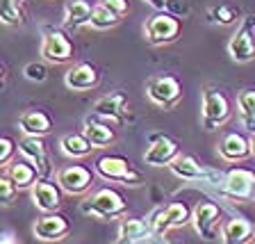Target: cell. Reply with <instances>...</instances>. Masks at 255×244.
I'll use <instances>...</instances> for the list:
<instances>
[{
    "label": "cell",
    "mask_w": 255,
    "mask_h": 244,
    "mask_svg": "<svg viewBox=\"0 0 255 244\" xmlns=\"http://www.w3.org/2000/svg\"><path fill=\"white\" fill-rule=\"evenodd\" d=\"M80 210L85 215H91L94 219H117L128 213V203L117 190L101 187L80 203Z\"/></svg>",
    "instance_id": "6da1fadb"
},
{
    "label": "cell",
    "mask_w": 255,
    "mask_h": 244,
    "mask_svg": "<svg viewBox=\"0 0 255 244\" xmlns=\"http://www.w3.org/2000/svg\"><path fill=\"white\" fill-rule=\"evenodd\" d=\"M96 174L101 176L103 181L110 183H121V185H141L143 174L137 171L126 158L119 155H103L96 160Z\"/></svg>",
    "instance_id": "7a4b0ae2"
},
{
    "label": "cell",
    "mask_w": 255,
    "mask_h": 244,
    "mask_svg": "<svg viewBox=\"0 0 255 244\" xmlns=\"http://www.w3.org/2000/svg\"><path fill=\"white\" fill-rule=\"evenodd\" d=\"M230 101L217 87H205L203 91V126L205 130H217L230 119Z\"/></svg>",
    "instance_id": "3957f363"
},
{
    "label": "cell",
    "mask_w": 255,
    "mask_h": 244,
    "mask_svg": "<svg viewBox=\"0 0 255 244\" xmlns=\"http://www.w3.org/2000/svg\"><path fill=\"white\" fill-rule=\"evenodd\" d=\"M39 53L46 62L50 64H66L73 59L75 55V46L69 39V34L57 27H48L41 37V46H39Z\"/></svg>",
    "instance_id": "277c9868"
},
{
    "label": "cell",
    "mask_w": 255,
    "mask_h": 244,
    "mask_svg": "<svg viewBox=\"0 0 255 244\" xmlns=\"http://www.w3.org/2000/svg\"><path fill=\"white\" fill-rule=\"evenodd\" d=\"M180 30L182 23L178 16L169 14V11H159L143 25V37L153 46H164V43H171L180 37Z\"/></svg>",
    "instance_id": "5b68a950"
},
{
    "label": "cell",
    "mask_w": 255,
    "mask_h": 244,
    "mask_svg": "<svg viewBox=\"0 0 255 244\" xmlns=\"http://www.w3.org/2000/svg\"><path fill=\"white\" fill-rule=\"evenodd\" d=\"M146 96L157 107L171 110V107H175L180 103L182 87L178 82V78H173V75H155V78H150L146 82Z\"/></svg>",
    "instance_id": "8992f818"
},
{
    "label": "cell",
    "mask_w": 255,
    "mask_h": 244,
    "mask_svg": "<svg viewBox=\"0 0 255 244\" xmlns=\"http://www.w3.org/2000/svg\"><path fill=\"white\" fill-rule=\"evenodd\" d=\"M191 222V210L187 203H169V206L159 208L157 213L150 217V229H153V235H157V238H162V235H166L171 229H180V226H185V224Z\"/></svg>",
    "instance_id": "52a82bcc"
},
{
    "label": "cell",
    "mask_w": 255,
    "mask_h": 244,
    "mask_svg": "<svg viewBox=\"0 0 255 244\" xmlns=\"http://www.w3.org/2000/svg\"><path fill=\"white\" fill-rule=\"evenodd\" d=\"M57 185L62 187L66 194H73V197H82L91 190L94 185V171L85 165H66L57 171L55 176Z\"/></svg>",
    "instance_id": "ba28073f"
},
{
    "label": "cell",
    "mask_w": 255,
    "mask_h": 244,
    "mask_svg": "<svg viewBox=\"0 0 255 244\" xmlns=\"http://www.w3.org/2000/svg\"><path fill=\"white\" fill-rule=\"evenodd\" d=\"M255 16H246L228 43V53L237 64L255 59Z\"/></svg>",
    "instance_id": "9c48e42d"
},
{
    "label": "cell",
    "mask_w": 255,
    "mask_h": 244,
    "mask_svg": "<svg viewBox=\"0 0 255 244\" xmlns=\"http://www.w3.org/2000/svg\"><path fill=\"white\" fill-rule=\"evenodd\" d=\"M191 224L203 240L212 242L219 238V231H221V210L210 201L196 203L194 213H191Z\"/></svg>",
    "instance_id": "30bf717a"
},
{
    "label": "cell",
    "mask_w": 255,
    "mask_h": 244,
    "mask_svg": "<svg viewBox=\"0 0 255 244\" xmlns=\"http://www.w3.org/2000/svg\"><path fill=\"white\" fill-rule=\"evenodd\" d=\"M18 151H21L23 158H27L32 165L37 167L41 178H50L53 176V162H50V155H48V149H46V144H43V137L25 135L18 142Z\"/></svg>",
    "instance_id": "8fae6325"
},
{
    "label": "cell",
    "mask_w": 255,
    "mask_h": 244,
    "mask_svg": "<svg viewBox=\"0 0 255 244\" xmlns=\"http://www.w3.org/2000/svg\"><path fill=\"white\" fill-rule=\"evenodd\" d=\"M32 233L41 242H59L71 233V222L59 213H48L34 222Z\"/></svg>",
    "instance_id": "7c38bea8"
},
{
    "label": "cell",
    "mask_w": 255,
    "mask_h": 244,
    "mask_svg": "<svg viewBox=\"0 0 255 244\" xmlns=\"http://www.w3.org/2000/svg\"><path fill=\"white\" fill-rule=\"evenodd\" d=\"M126 96L121 94V91H112V94L103 96V98H98V101L94 103V117H98L101 121L110 123V126L119 128L123 123V117H126Z\"/></svg>",
    "instance_id": "4fadbf2b"
},
{
    "label": "cell",
    "mask_w": 255,
    "mask_h": 244,
    "mask_svg": "<svg viewBox=\"0 0 255 244\" xmlns=\"http://www.w3.org/2000/svg\"><path fill=\"white\" fill-rule=\"evenodd\" d=\"M101 82V71L91 62H78L64 73V85L73 91H89L98 87Z\"/></svg>",
    "instance_id": "5bb4252c"
},
{
    "label": "cell",
    "mask_w": 255,
    "mask_h": 244,
    "mask_svg": "<svg viewBox=\"0 0 255 244\" xmlns=\"http://www.w3.org/2000/svg\"><path fill=\"white\" fill-rule=\"evenodd\" d=\"M32 194V203L37 206V210H41L43 215L48 213H57L62 206V187L55 185L50 178H41L32 185L30 190Z\"/></svg>",
    "instance_id": "9a60e30c"
},
{
    "label": "cell",
    "mask_w": 255,
    "mask_h": 244,
    "mask_svg": "<svg viewBox=\"0 0 255 244\" xmlns=\"http://www.w3.org/2000/svg\"><path fill=\"white\" fill-rule=\"evenodd\" d=\"M221 187L228 197L235 199H251L255 190V174L249 169H230L228 174L223 176Z\"/></svg>",
    "instance_id": "2e32d148"
},
{
    "label": "cell",
    "mask_w": 255,
    "mask_h": 244,
    "mask_svg": "<svg viewBox=\"0 0 255 244\" xmlns=\"http://www.w3.org/2000/svg\"><path fill=\"white\" fill-rule=\"evenodd\" d=\"M180 155V146L171 137H157L150 144L146 153H143V162L150 167H169L175 158Z\"/></svg>",
    "instance_id": "e0dca14e"
},
{
    "label": "cell",
    "mask_w": 255,
    "mask_h": 244,
    "mask_svg": "<svg viewBox=\"0 0 255 244\" xmlns=\"http://www.w3.org/2000/svg\"><path fill=\"white\" fill-rule=\"evenodd\" d=\"M18 128H21L23 135L43 137V135H48L53 130V117H50L46 110L32 107V110H25L21 117H18Z\"/></svg>",
    "instance_id": "ac0fdd59"
},
{
    "label": "cell",
    "mask_w": 255,
    "mask_h": 244,
    "mask_svg": "<svg viewBox=\"0 0 255 244\" xmlns=\"http://www.w3.org/2000/svg\"><path fill=\"white\" fill-rule=\"evenodd\" d=\"M82 135L89 139L94 149H105V146H112V144L117 142V130H114V126L101 121V119L94 117V114L85 119Z\"/></svg>",
    "instance_id": "d6986e66"
},
{
    "label": "cell",
    "mask_w": 255,
    "mask_h": 244,
    "mask_svg": "<svg viewBox=\"0 0 255 244\" xmlns=\"http://www.w3.org/2000/svg\"><path fill=\"white\" fill-rule=\"evenodd\" d=\"M253 224L249 219L235 217L228 219L226 224H221V231H219V238H221L223 244H249L253 240Z\"/></svg>",
    "instance_id": "ffe728a7"
},
{
    "label": "cell",
    "mask_w": 255,
    "mask_h": 244,
    "mask_svg": "<svg viewBox=\"0 0 255 244\" xmlns=\"http://www.w3.org/2000/svg\"><path fill=\"white\" fill-rule=\"evenodd\" d=\"M219 155H221L226 162H242L246 160L251 153V139H246L244 135L239 133H230L219 142Z\"/></svg>",
    "instance_id": "44dd1931"
},
{
    "label": "cell",
    "mask_w": 255,
    "mask_h": 244,
    "mask_svg": "<svg viewBox=\"0 0 255 244\" xmlns=\"http://www.w3.org/2000/svg\"><path fill=\"white\" fill-rule=\"evenodd\" d=\"M7 176H9L11 181H14V185L18 187V190H32V185L41 178L37 171V167L32 165L27 158H14L7 165Z\"/></svg>",
    "instance_id": "7402d4cb"
},
{
    "label": "cell",
    "mask_w": 255,
    "mask_h": 244,
    "mask_svg": "<svg viewBox=\"0 0 255 244\" xmlns=\"http://www.w3.org/2000/svg\"><path fill=\"white\" fill-rule=\"evenodd\" d=\"M91 14L94 7L87 0H69L64 7V25L71 30H78L82 25H91Z\"/></svg>",
    "instance_id": "603a6c76"
},
{
    "label": "cell",
    "mask_w": 255,
    "mask_h": 244,
    "mask_svg": "<svg viewBox=\"0 0 255 244\" xmlns=\"http://www.w3.org/2000/svg\"><path fill=\"white\" fill-rule=\"evenodd\" d=\"M169 169L173 171L178 178H182V181H205V178L212 176L210 171L203 169L191 155H178L169 165Z\"/></svg>",
    "instance_id": "cb8c5ba5"
},
{
    "label": "cell",
    "mask_w": 255,
    "mask_h": 244,
    "mask_svg": "<svg viewBox=\"0 0 255 244\" xmlns=\"http://www.w3.org/2000/svg\"><path fill=\"white\" fill-rule=\"evenodd\" d=\"M59 146H62V153L69 155V158L78 160V158H87L91 153V142L85 137L82 133H66L59 137Z\"/></svg>",
    "instance_id": "d4e9b609"
},
{
    "label": "cell",
    "mask_w": 255,
    "mask_h": 244,
    "mask_svg": "<svg viewBox=\"0 0 255 244\" xmlns=\"http://www.w3.org/2000/svg\"><path fill=\"white\" fill-rule=\"evenodd\" d=\"M153 238V229L150 222L143 219H123L119 226V240H128V242H143V240Z\"/></svg>",
    "instance_id": "484cf974"
},
{
    "label": "cell",
    "mask_w": 255,
    "mask_h": 244,
    "mask_svg": "<svg viewBox=\"0 0 255 244\" xmlns=\"http://www.w3.org/2000/svg\"><path fill=\"white\" fill-rule=\"evenodd\" d=\"M0 23L9 27H18L25 23L23 0H0Z\"/></svg>",
    "instance_id": "4316f807"
},
{
    "label": "cell",
    "mask_w": 255,
    "mask_h": 244,
    "mask_svg": "<svg viewBox=\"0 0 255 244\" xmlns=\"http://www.w3.org/2000/svg\"><path fill=\"white\" fill-rule=\"evenodd\" d=\"M237 107H239V114H242L244 123L251 128V130H255V89L239 91Z\"/></svg>",
    "instance_id": "83f0119b"
},
{
    "label": "cell",
    "mask_w": 255,
    "mask_h": 244,
    "mask_svg": "<svg viewBox=\"0 0 255 244\" xmlns=\"http://www.w3.org/2000/svg\"><path fill=\"white\" fill-rule=\"evenodd\" d=\"M239 18V9L235 5H228V2H221V5L212 7L207 11V21L217 23V25H233Z\"/></svg>",
    "instance_id": "f1b7e54d"
},
{
    "label": "cell",
    "mask_w": 255,
    "mask_h": 244,
    "mask_svg": "<svg viewBox=\"0 0 255 244\" xmlns=\"http://www.w3.org/2000/svg\"><path fill=\"white\" fill-rule=\"evenodd\" d=\"M119 21H121V16L114 14L112 9H107L103 2L94 5V14H91V25H94L96 30H110V27L119 25Z\"/></svg>",
    "instance_id": "f546056e"
},
{
    "label": "cell",
    "mask_w": 255,
    "mask_h": 244,
    "mask_svg": "<svg viewBox=\"0 0 255 244\" xmlns=\"http://www.w3.org/2000/svg\"><path fill=\"white\" fill-rule=\"evenodd\" d=\"M18 187L14 185L9 176H0V206H14L16 203V197H18Z\"/></svg>",
    "instance_id": "4dcf8cb0"
},
{
    "label": "cell",
    "mask_w": 255,
    "mask_h": 244,
    "mask_svg": "<svg viewBox=\"0 0 255 244\" xmlns=\"http://www.w3.org/2000/svg\"><path fill=\"white\" fill-rule=\"evenodd\" d=\"M23 75L30 82H43L48 78V69H46V64H41V62H30V64H25Z\"/></svg>",
    "instance_id": "1f68e13d"
},
{
    "label": "cell",
    "mask_w": 255,
    "mask_h": 244,
    "mask_svg": "<svg viewBox=\"0 0 255 244\" xmlns=\"http://www.w3.org/2000/svg\"><path fill=\"white\" fill-rule=\"evenodd\" d=\"M16 142L9 137H0V167H7L16 158Z\"/></svg>",
    "instance_id": "d6a6232c"
},
{
    "label": "cell",
    "mask_w": 255,
    "mask_h": 244,
    "mask_svg": "<svg viewBox=\"0 0 255 244\" xmlns=\"http://www.w3.org/2000/svg\"><path fill=\"white\" fill-rule=\"evenodd\" d=\"M101 2L107 7V9H112L119 16H123V14L130 11V0H101Z\"/></svg>",
    "instance_id": "836d02e7"
},
{
    "label": "cell",
    "mask_w": 255,
    "mask_h": 244,
    "mask_svg": "<svg viewBox=\"0 0 255 244\" xmlns=\"http://www.w3.org/2000/svg\"><path fill=\"white\" fill-rule=\"evenodd\" d=\"M148 2L159 11H164V7H166V0H148Z\"/></svg>",
    "instance_id": "e575fe53"
},
{
    "label": "cell",
    "mask_w": 255,
    "mask_h": 244,
    "mask_svg": "<svg viewBox=\"0 0 255 244\" xmlns=\"http://www.w3.org/2000/svg\"><path fill=\"white\" fill-rule=\"evenodd\" d=\"M5 89V66L0 64V91Z\"/></svg>",
    "instance_id": "d590c367"
},
{
    "label": "cell",
    "mask_w": 255,
    "mask_h": 244,
    "mask_svg": "<svg viewBox=\"0 0 255 244\" xmlns=\"http://www.w3.org/2000/svg\"><path fill=\"white\" fill-rule=\"evenodd\" d=\"M0 244H16V240L11 238V235H2V238H0Z\"/></svg>",
    "instance_id": "8d00e7d4"
},
{
    "label": "cell",
    "mask_w": 255,
    "mask_h": 244,
    "mask_svg": "<svg viewBox=\"0 0 255 244\" xmlns=\"http://www.w3.org/2000/svg\"><path fill=\"white\" fill-rule=\"evenodd\" d=\"M148 240H150V238H148ZM143 242H146V240H143ZM114 244H141V242H128V240H117Z\"/></svg>",
    "instance_id": "74e56055"
},
{
    "label": "cell",
    "mask_w": 255,
    "mask_h": 244,
    "mask_svg": "<svg viewBox=\"0 0 255 244\" xmlns=\"http://www.w3.org/2000/svg\"><path fill=\"white\" fill-rule=\"evenodd\" d=\"M251 153L255 155V135H253V137H251Z\"/></svg>",
    "instance_id": "f35d334b"
}]
</instances>
